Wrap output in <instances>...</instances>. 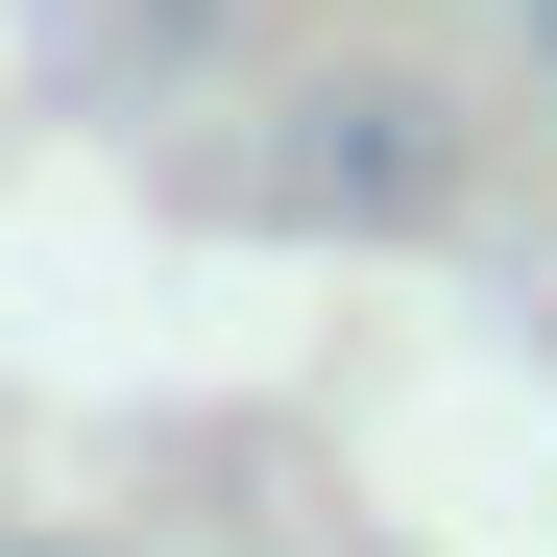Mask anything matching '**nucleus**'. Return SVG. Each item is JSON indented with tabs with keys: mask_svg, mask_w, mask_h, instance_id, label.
<instances>
[{
	"mask_svg": "<svg viewBox=\"0 0 557 557\" xmlns=\"http://www.w3.org/2000/svg\"><path fill=\"white\" fill-rule=\"evenodd\" d=\"M436 195H460V146L412 98H315L292 122V219H436Z\"/></svg>",
	"mask_w": 557,
	"mask_h": 557,
	"instance_id": "1",
	"label": "nucleus"
},
{
	"mask_svg": "<svg viewBox=\"0 0 557 557\" xmlns=\"http://www.w3.org/2000/svg\"><path fill=\"white\" fill-rule=\"evenodd\" d=\"M509 49H533V73H557V0H509Z\"/></svg>",
	"mask_w": 557,
	"mask_h": 557,
	"instance_id": "2",
	"label": "nucleus"
}]
</instances>
